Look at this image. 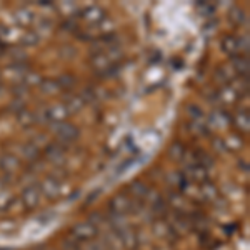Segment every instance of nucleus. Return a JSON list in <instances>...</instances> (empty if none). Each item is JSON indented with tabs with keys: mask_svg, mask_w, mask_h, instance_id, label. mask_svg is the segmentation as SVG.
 <instances>
[{
	"mask_svg": "<svg viewBox=\"0 0 250 250\" xmlns=\"http://www.w3.org/2000/svg\"><path fill=\"white\" fill-rule=\"evenodd\" d=\"M94 232L95 230L90 227V225H82V227L75 229V233L82 237V239H88V237H92V235H94Z\"/></svg>",
	"mask_w": 250,
	"mask_h": 250,
	"instance_id": "obj_1",
	"label": "nucleus"
}]
</instances>
